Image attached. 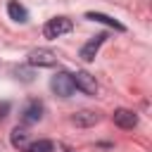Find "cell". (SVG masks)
Instances as JSON below:
<instances>
[{"instance_id":"obj_2","label":"cell","mask_w":152,"mask_h":152,"mask_svg":"<svg viewBox=\"0 0 152 152\" xmlns=\"http://www.w3.org/2000/svg\"><path fill=\"white\" fill-rule=\"evenodd\" d=\"M71 28H74L71 19H66V17H55V19H48V21H45V26H43V36H45L48 40H55V38L69 33Z\"/></svg>"},{"instance_id":"obj_3","label":"cell","mask_w":152,"mask_h":152,"mask_svg":"<svg viewBox=\"0 0 152 152\" xmlns=\"http://www.w3.org/2000/svg\"><path fill=\"white\" fill-rule=\"evenodd\" d=\"M71 78H74V86H76V90H83L86 95H97L100 86H97L95 76H90L88 71H76V74H71Z\"/></svg>"},{"instance_id":"obj_14","label":"cell","mask_w":152,"mask_h":152,"mask_svg":"<svg viewBox=\"0 0 152 152\" xmlns=\"http://www.w3.org/2000/svg\"><path fill=\"white\" fill-rule=\"evenodd\" d=\"M7 112H10V102H0V121L7 116Z\"/></svg>"},{"instance_id":"obj_5","label":"cell","mask_w":152,"mask_h":152,"mask_svg":"<svg viewBox=\"0 0 152 152\" xmlns=\"http://www.w3.org/2000/svg\"><path fill=\"white\" fill-rule=\"evenodd\" d=\"M28 64H31V66H55V64H57V57H55L52 50L38 48V50H33V52L28 55Z\"/></svg>"},{"instance_id":"obj_7","label":"cell","mask_w":152,"mask_h":152,"mask_svg":"<svg viewBox=\"0 0 152 152\" xmlns=\"http://www.w3.org/2000/svg\"><path fill=\"white\" fill-rule=\"evenodd\" d=\"M112 121L119 126V128H126V131H131V128H135L138 126V114L135 112H131V109H116L114 114H112Z\"/></svg>"},{"instance_id":"obj_12","label":"cell","mask_w":152,"mask_h":152,"mask_svg":"<svg viewBox=\"0 0 152 152\" xmlns=\"http://www.w3.org/2000/svg\"><path fill=\"white\" fill-rule=\"evenodd\" d=\"M26 152H55V145L52 140H38V142H31Z\"/></svg>"},{"instance_id":"obj_8","label":"cell","mask_w":152,"mask_h":152,"mask_svg":"<svg viewBox=\"0 0 152 152\" xmlns=\"http://www.w3.org/2000/svg\"><path fill=\"white\" fill-rule=\"evenodd\" d=\"M97 121H100V114L93 109H81L71 116V124H76V126H95Z\"/></svg>"},{"instance_id":"obj_9","label":"cell","mask_w":152,"mask_h":152,"mask_svg":"<svg viewBox=\"0 0 152 152\" xmlns=\"http://www.w3.org/2000/svg\"><path fill=\"white\" fill-rule=\"evenodd\" d=\"M7 14H10L12 21H19V24L28 21V12H26V7H24L21 2H17V0H10V2H7Z\"/></svg>"},{"instance_id":"obj_6","label":"cell","mask_w":152,"mask_h":152,"mask_svg":"<svg viewBox=\"0 0 152 152\" xmlns=\"http://www.w3.org/2000/svg\"><path fill=\"white\" fill-rule=\"evenodd\" d=\"M104 40H107V33H97V36H93V38L81 48V59H83V62H93L95 55L100 52V48H102Z\"/></svg>"},{"instance_id":"obj_1","label":"cell","mask_w":152,"mask_h":152,"mask_svg":"<svg viewBox=\"0 0 152 152\" xmlns=\"http://www.w3.org/2000/svg\"><path fill=\"white\" fill-rule=\"evenodd\" d=\"M50 88H52V93L59 95V97H71V95L76 93V86H74V78H71L69 71H57V74L50 78Z\"/></svg>"},{"instance_id":"obj_4","label":"cell","mask_w":152,"mask_h":152,"mask_svg":"<svg viewBox=\"0 0 152 152\" xmlns=\"http://www.w3.org/2000/svg\"><path fill=\"white\" fill-rule=\"evenodd\" d=\"M43 102L40 100H28L21 109V124H38L43 119Z\"/></svg>"},{"instance_id":"obj_13","label":"cell","mask_w":152,"mask_h":152,"mask_svg":"<svg viewBox=\"0 0 152 152\" xmlns=\"http://www.w3.org/2000/svg\"><path fill=\"white\" fill-rule=\"evenodd\" d=\"M14 76L17 78H21V81H33V76H31V69H14Z\"/></svg>"},{"instance_id":"obj_11","label":"cell","mask_w":152,"mask_h":152,"mask_svg":"<svg viewBox=\"0 0 152 152\" xmlns=\"http://www.w3.org/2000/svg\"><path fill=\"white\" fill-rule=\"evenodd\" d=\"M10 140H12V145L17 147V150H26L31 142H28V131L24 128V126H17V128H12V133H10Z\"/></svg>"},{"instance_id":"obj_10","label":"cell","mask_w":152,"mask_h":152,"mask_svg":"<svg viewBox=\"0 0 152 152\" xmlns=\"http://www.w3.org/2000/svg\"><path fill=\"white\" fill-rule=\"evenodd\" d=\"M90 21H100V24H104V26H109V28H114V31H126V26L121 24V21H116V19H112V17H107V14H102V12H88L86 14Z\"/></svg>"}]
</instances>
